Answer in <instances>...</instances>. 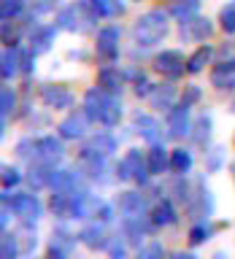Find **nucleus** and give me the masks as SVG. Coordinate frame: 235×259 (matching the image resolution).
Here are the masks:
<instances>
[{
	"mask_svg": "<svg viewBox=\"0 0 235 259\" xmlns=\"http://www.w3.org/2000/svg\"><path fill=\"white\" fill-rule=\"evenodd\" d=\"M168 11L162 8H151V11L141 14L138 19L133 22V30H130V38L138 49H151V46H160L162 40L168 38Z\"/></svg>",
	"mask_w": 235,
	"mask_h": 259,
	"instance_id": "f257e3e1",
	"label": "nucleus"
},
{
	"mask_svg": "<svg viewBox=\"0 0 235 259\" xmlns=\"http://www.w3.org/2000/svg\"><path fill=\"white\" fill-rule=\"evenodd\" d=\"M97 19H100V16L95 14V8L89 0H76V3L60 8L54 24L65 32H92L97 27Z\"/></svg>",
	"mask_w": 235,
	"mask_h": 259,
	"instance_id": "f03ea898",
	"label": "nucleus"
},
{
	"mask_svg": "<svg viewBox=\"0 0 235 259\" xmlns=\"http://www.w3.org/2000/svg\"><path fill=\"white\" fill-rule=\"evenodd\" d=\"M113 176H116L119 181H133V184L141 186V189H146L151 181V170H149V162H146V154L141 149H130L125 157L113 165Z\"/></svg>",
	"mask_w": 235,
	"mask_h": 259,
	"instance_id": "7ed1b4c3",
	"label": "nucleus"
},
{
	"mask_svg": "<svg viewBox=\"0 0 235 259\" xmlns=\"http://www.w3.org/2000/svg\"><path fill=\"white\" fill-rule=\"evenodd\" d=\"M3 205L11 208V213L19 219L22 224H35L44 216V202L38 200L35 192H3Z\"/></svg>",
	"mask_w": 235,
	"mask_h": 259,
	"instance_id": "20e7f679",
	"label": "nucleus"
},
{
	"mask_svg": "<svg viewBox=\"0 0 235 259\" xmlns=\"http://www.w3.org/2000/svg\"><path fill=\"white\" fill-rule=\"evenodd\" d=\"M119 38H122L119 24H105V27L97 30L95 54L103 65H116V60H119Z\"/></svg>",
	"mask_w": 235,
	"mask_h": 259,
	"instance_id": "39448f33",
	"label": "nucleus"
},
{
	"mask_svg": "<svg viewBox=\"0 0 235 259\" xmlns=\"http://www.w3.org/2000/svg\"><path fill=\"white\" fill-rule=\"evenodd\" d=\"M151 70L160 73V76L168 78V81H176V78H181L184 70H186V57L178 52V49H162V52L154 54Z\"/></svg>",
	"mask_w": 235,
	"mask_h": 259,
	"instance_id": "423d86ee",
	"label": "nucleus"
},
{
	"mask_svg": "<svg viewBox=\"0 0 235 259\" xmlns=\"http://www.w3.org/2000/svg\"><path fill=\"white\" fill-rule=\"evenodd\" d=\"M192 124L194 121L189 119V105H184V103H176L173 108L165 113V130H168V138H173V141L189 138Z\"/></svg>",
	"mask_w": 235,
	"mask_h": 259,
	"instance_id": "0eeeda50",
	"label": "nucleus"
},
{
	"mask_svg": "<svg viewBox=\"0 0 235 259\" xmlns=\"http://www.w3.org/2000/svg\"><path fill=\"white\" fill-rule=\"evenodd\" d=\"M211 35H214V22L208 16H192L178 22V38L184 44H206Z\"/></svg>",
	"mask_w": 235,
	"mask_h": 259,
	"instance_id": "6e6552de",
	"label": "nucleus"
},
{
	"mask_svg": "<svg viewBox=\"0 0 235 259\" xmlns=\"http://www.w3.org/2000/svg\"><path fill=\"white\" fill-rule=\"evenodd\" d=\"M186 210L194 222H211V216H214V197H211V189L203 178H198V184H194V197L186 205Z\"/></svg>",
	"mask_w": 235,
	"mask_h": 259,
	"instance_id": "1a4fd4ad",
	"label": "nucleus"
},
{
	"mask_svg": "<svg viewBox=\"0 0 235 259\" xmlns=\"http://www.w3.org/2000/svg\"><path fill=\"white\" fill-rule=\"evenodd\" d=\"M65 157V146H62V138L60 135H41L35 138V159L44 162L49 167H57V162H62ZM32 159V162H35Z\"/></svg>",
	"mask_w": 235,
	"mask_h": 259,
	"instance_id": "9d476101",
	"label": "nucleus"
},
{
	"mask_svg": "<svg viewBox=\"0 0 235 259\" xmlns=\"http://www.w3.org/2000/svg\"><path fill=\"white\" fill-rule=\"evenodd\" d=\"M208 78L216 92H232L235 89V57H222L219 62H214Z\"/></svg>",
	"mask_w": 235,
	"mask_h": 259,
	"instance_id": "9b49d317",
	"label": "nucleus"
},
{
	"mask_svg": "<svg viewBox=\"0 0 235 259\" xmlns=\"http://www.w3.org/2000/svg\"><path fill=\"white\" fill-rule=\"evenodd\" d=\"M89 124H92V121H89V116L84 111H70L68 116L57 124V135H60L62 141H81V138L87 135Z\"/></svg>",
	"mask_w": 235,
	"mask_h": 259,
	"instance_id": "f8f14e48",
	"label": "nucleus"
},
{
	"mask_svg": "<svg viewBox=\"0 0 235 259\" xmlns=\"http://www.w3.org/2000/svg\"><path fill=\"white\" fill-rule=\"evenodd\" d=\"M41 103L52 111H68L73 108V95L65 84H44L41 87Z\"/></svg>",
	"mask_w": 235,
	"mask_h": 259,
	"instance_id": "ddd939ff",
	"label": "nucleus"
},
{
	"mask_svg": "<svg viewBox=\"0 0 235 259\" xmlns=\"http://www.w3.org/2000/svg\"><path fill=\"white\" fill-rule=\"evenodd\" d=\"M79 243V235H70L68 227H57L52 232V240H49V251L46 256H54V259H70L73 248Z\"/></svg>",
	"mask_w": 235,
	"mask_h": 259,
	"instance_id": "4468645a",
	"label": "nucleus"
},
{
	"mask_svg": "<svg viewBox=\"0 0 235 259\" xmlns=\"http://www.w3.org/2000/svg\"><path fill=\"white\" fill-rule=\"evenodd\" d=\"M116 210H119L122 219H130V216H146L151 208L146 205V197H143L141 192L127 189V192H119V197H116Z\"/></svg>",
	"mask_w": 235,
	"mask_h": 259,
	"instance_id": "2eb2a0df",
	"label": "nucleus"
},
{
	"mask_svg": "<svg viewBox=\"0 0 235 259\" xmlns=\"http://www.w3.org/2000/svg\"><path fill=\"white\" fill-rule=\"evenodd\" d=\"M119 149V141L113 138L108 130H97L84 141L81 151H92V154H103V157H113V151Z\"/></svg>",
	"mask_w": 235,
	"mask_h": 259,
	"instance_id": "dca6fc26",
	"label": "nucleus"
},
{
	"mask_svg": "<svg viewBox=\"0 0 235 259\" xmlns=\"http://www.w3.org/2000/svg\"><path fill=\"white\" fill-rule=\"evenodd\" d=\"M108 235H105V224L100 222H92V224H87V227H81V232H79V243L81 246H87L89 251H105L108 248Z\"/></svg>",
	"mask_w": 235,
	"mask_h": 259,
	"instance_id": "f3484780",
	"label": "nucleus"
},
{
	"mask_svg": "<svg viewBox=\"0 0 235 259\" xmlns=\"http://www.w3.org/2000/svg\"><path fill=\"white\" fill-rule=\"evenodd\" d=\"M125 78H127V73L119 70L116 65H103V68L97 70V87H100L103 92H108V95H122Z\"/></svg>",
	"mask_w": 235,
	"mask_h": 259,
	"instance_id": "a211bd4d",
	"label": "nucleus"
},
{
	"mask_svg": "<svg viewBox=\"0 0 235 259\" xmlns=\"http://www.w3.org/2000/svg\"><path fill=\"white\" fill-rule=\"evenodd\" d=\"M133 130H135V133L141 135L149 146L162 143V124H160L154 116H149V113H141V111H138L135 119H133Z\"/></svg>",
	"mask_w": 235,
	"mask_h": 259,
	"instance_id": "6ab92c4d",
	"label": "nucleus"
},
{
	"mask_svg": "<svg viewBox=\"0 0 235 259\" xmlns=\"http://www.w3.org/2000/svg\"><path fill=\"white\" fill-rule=\"evenodd\" d=\"M149 219H151L154 230H160V227H173V224L178 222V210H176V205H173V200H170V197H160V200L151 205Z\"/></svg>",
	"mask_w": 235,
	"mask_h": 259,
	"instance_id": "aec40b11",
	"label": "nucleus"
},
{
	"mask_svg": "<svg viewBox=\"0 0 235 259\" xmlns=\"http://www.w3.org/2000/svg\"><path fill=\"white\" fill-rule=\"evenodd\" d=\"M57 30H60L57 24H38V27H32L30 35H27V46L35 54H46L49 49H52L54 38H57Z\"/></svg>",
	"mask_w": 235,
	"mask_h": 259,
	"instance_id": "412c9836",
	"label": "nucleus"
},
{
	"mask_svg": "<svg viewBox=\"0 0 235 259\" xmlns=\"http://www.w3.org/2000/svg\"><path fill=\"white\" fill-rule=\"evenodd\" d=\"M105 100H108V92H103L100 87H92L84 92V100H81V111L89 116V121L92 124H97L100 121V113L105 108Z\"/></svg>",
	"mask_w": 235,
	"mask_h": 259,
	"instance_id": "4be33fe9",
	"label": "nucleus"
},
{
	"mask_svg": "<svg viewBox=\"0 0 235 259\" xmlns=\"http://www.w3.org/2000/svg\"><path fill=\"white\" fill-rule=\"evenodd\" d=\"M211 127H214V121H211V113L203 111L198 119H194L192 124V143L198 146V149H206L208 151V143H211Z\"/></svg>",
	"mask_w": 235,
	"mask_h": 259,
	"instance_id": "5701e85b",
	"label": "nucleus"
},
{
	"mask_svg": "<svg viewBox=\"0 0 235 259\" xmlns=\"http://www.w3.org/2000/svg\"><path fill=\"white\" fill-rule=\"evenodd\" d=\"M76 192V189H73ZM73 192H65V189H54L52 197H49V210H52L54 219H70V205H73Z\"/></svg>",
	"mask_w": 235,
	"mask_h": 259,
	"instance_id": "b1692460",
	"label": "nucleus"
},
{
	"mask_svg": "<svg viewBox=\"0 0 235 259\" xmlns=\"http://www.w3.org/2000/svg\"><path fill=\"white\" fill-rule=\"evenodd\" d=\"M52 170L54 167H49L44 165V162H30V167H27V184H30V192H41V189H46L49 186V178H52Z\"/></svg>",
	"mask_w": 235,
	"mask_h": 259,
	"instance_id": "393cba45",
	"label": "nucleus"
},
{
	"mask_svg": "<svg viewBox=\"0 0 235 259\" xmlns=\"http://www.w3.org/2000/svg\"><path fill=\"white\" fill-rule=\"evenodd\" d=\"M176 97H178V92H176V87L173 84H157L154 87V92H151V108H157V111H170L176 105Z\"/></svg>",
	"mask_w": 235,
	"mask_h": 259,
	"instance_id": "a878e982",
	"label": "nucleus"
},
{
	"mask_svg": "<svg viewBox=\"0 0 235 259\" xmlns=\"http://www.w3.org/2000/svg\"><path fill=\"white\" fill-rule=\"evenodd\" d=\"M146 162H149L151 176H162L165 170H170V151L162 143H154L149 151H146Z\"/></svg>",
	"mask_w": 235,
	"mask_h": 259,
	"instance_id": "bb28decb",
	"label": "nucleus"
},
{
	"mask_svg": "<svg viewBox=\"0 0 235 259\" xmlns=\"http://www.w3.org/2000/svg\"><path fill=\"white\" fill-rule=\"evenodd\" d=\"M194 165V157L189 149H184V146H178V149L170 151V173L173 176H186Z\"/></svg>",
	"mask_w": 235,
	"mask_h": 259,
	"instance_id": "cd10ccee",
	"label": "nucleus"
},
{
	"mask_svg": "<svg viewBox=\"0 0 235 259\" xmlns=\"http://www.w3.org/2000/svg\"><path fill=\"white\" fill-rule=\"evenodd\" d=\"M200 3H203V0H170L168 14L173 16L176 22L192 19V16H198V11H200Z\"/></svg>",
	"mask_w": 235,
	"mask_h": 259,
	"instance_id": "c85d7f7f",
	"label": "nucleus"
},
{
	"mask_svg": "<svg viewBox=\"0 0 235 259\" xmlns=\"http://www.w3.org/2000/svg\"><path fill=\"white\" fill-rule=\"evenodd\" d=\"M211 54H214V49H211L208 44H200L189 57H186V73H192V76L203 73V68L211 62Z\"/></svg>",
	"mask_w": 235,
	"mask_h": 259,
	"instance_id": "c756f323",
	"label": "nucleus"
},
{
	"mask_svg": "<svg viewBox=\"0 0 235 259\" xmlns=\"http://www.w3.org/2000/svg\"><path fill=\"white\" fill-rule=\"evenodd\" d=\"M3 65H0V76H3V81L8 84L16 73H19V49L16 46H6L3 49V60H0Z\"/></svg>",
	"mask_w": 235,
	"mask_h": 259,
	"instance_id": "7c9ffc66",
	"label": "nucleus"
},
{
	"mask_svg": "<svg viewBox=\"0 0 235 259\" xmlns=\"http://www.w3.org/2000/svg\"><path fill=\"white\" fill-rule=\"evenodd\" d=\"M89 3H92L95 14L100 19H119L125 14V3L122 0H89Z\"/></svg>",
	"mask_w": 235,
	"mask_h": 259,
	"instance_id": "2f4dec72",
	"label": "nucleus"
},
{
	"mask_svg": "<svg viewBox=\"0 0 235 259\" xmlns=\"http://www.w3.org/2000/svg\"><path fill=\"white\" fill-rule=\"evenodd\" d=\"M214 230L216 227L211 224V222H194L192 227H189V246L194 248V246H203L206 240H211V235H214Z\"/></svg>",
	"mask_w": 235,
	"mask_h": 259,
	"instance_id": "473e14b6",
	"label": "nucleus"
},
{
	"mask_svg": "<svg viewBox=\"0 0 235 259\" xmlns=\"http://www.w3.org/2000/svg\"><path fill=\"white\" fill-rule=\"evenodd\" d=\"M127 78H133V92H135V97H151L154 84L146 78L143 70H127Z\"/></svg>",
	"mask_w": 235,
	"mask_h": 259,
	"instance_id": "72a5a7b5",
	"label": "nucleus"
},
{
	"mask_svg": "<svg viewBox=\"0 0 235 259\" xmlns=\"http://www.w3.org/2000/svg\"><path fill=\"white\" fill-rule=\"evenodd\" d=\"M22 254V246H19V238L14 232H3V243H0V259H19Z\"/></svg>",
	"mask_w": 235,
	"mask_h": 259,
	"instance_id": "f704fd0d",
	"label": "nucleus"
},
{
	"mask_svg": "<svg viewBox=\"0 0 235 259\" xmlns=\"http://www.w3.org/2000/svg\"><path fill=\"white\" fill-rule=\"evenodd\" d=\"M14 111H16V95H14V89L6 84L0 89V119L8 121V116H14Z\"/></svg>",
	"mask_w": 235,
	"mask_h": 259,
	"instance_id": "c9c22d12",
	"label": "nucleus"
},
{
	"mask_svg": "<svg viewBox=\"0 0 235 259\" xmlns=\"http://www.w3.org/2000/svg\"><path fill=\"white\" fill-rule=\"evenodd\" d=\"M24 14V0H3L0 3V19L3 22H16Z\"/></svg>",
	"mask_w": 235,
	"mask_h": 259,
	"instance_id": "e433bc0d",
	"label": "nucleus"
},
{
	"mask_svg": "<svg viewBox=\"0 0 235 259\" xmlns=\"http://www.w3.org/2000/svg\"><path fill=\"white\" fill-rule=\"evenodd\" d=\"M135 259H165V246L160 240H151L146 246L135 248Z\"/></svg>",
	"mask_w": 235,
	"mask_h": 259,
	"instance_id": "4c0bfd02",
	"label": "nucleus"
},
{
	"mask_svg": "<svg viewBox=\"0 0 235 259\" xmlns=\"http://www.w3.org/2000/svg\"><path fill=\"white\" fill-rule=\"evenodd\" d=\"M224 165V149L222 146H214V149L206 151V170L208 173H219Z\"/></svg>",
	"mask_w": 235,
	"mask_h": 259,
	"instance_id": "58836bf2",
	"label": "nucleus"
},
{
	"mask_svg": "<svg viewBox=\"0 0 235 259\" xmlns=\"http://www.w3.org/2000/svg\"><path fill=\"white\" fill-rule=\"evenodd\" d=\"M219 24H222V30L227 32V35L235 32V0L222 6V11H219Z\"/></svg>",
	"mask_w": 235,
	"mask_h": 259,
	"instance_id": "ea45409f",
	"label": "nucleus"
},
{
	"mask_svg": "<svg viewBox=\"0 0 235 259\" xmlns=\"http://www.w3.org/2000/svg\"><path fill=\"white\" fill-rule=\"evenodd\" d=\"M127 246H130V243L125 240V235H113V238L108 240V248H105V251H108L111 259H125L127 256Z\"/></svg>",
	"mask_w": 235,
	"mask_h": 259,
	"instance_id": "a19ab883",
	"label": "nucleus"
},
{
	"mask_svg": "<svg viewBox=\"0 0 235 259\" xmlns=\"http://www.w3.org/2000/svg\"><path fill=\"white\" fill-rule=\"evenodd\" d=\"M92 219H95V222H100V224H105V227H108V224L113 222V219H116V208H113L111 202H103V200H100V205L95 208Z\"/></svg>",
	"mask_w": 235,
	"mask_h": 259,
	"instance_id": "79ce46f5",
	"label": "nucleus"
},
{
	"mask_svg": "<svg viewBox=\"0 0 235 259\" xmlns=\"http://www.w3.org/2000/svg\"><path fill=\"white\" fill-rule=\"evenodd\" d=\"M35 70V52L27 46V49H19V73L24 76H30V73Z\"/></svg>",
	"mask_w": 235,
	"mask_h": 259,
	"instance_id": "37998d69",
	"label": "nucleus"
},
{
	"mask_svg": "<svg viewBox=\"0 0 235 259\" xmlns=\"http://www.w3.org/2000/svg\"><path fill=\"white\" fill-rule=\"evenodd\" d=\"M16 157L32 162L35 159V138H22L19 143H16Z\"/></svg>",
	"mask_w": 235,
	"mask_h": 259,
	"instance_id": "c03bdc74",
	"label": "nucleus"
},
{
	"mask_svg": "<svg viewBox=\"0 0 235 259\" xmlns=\"http://www.w3.org/2000/svg\"><path fill=\"white\" fill-rule=\"evenodd\" d=\"M19 184H22V173H19V167L6 165V167H3V189H16Z\"/></svg>",
	"mask_w": 235,
	"mask_h": 259,
	"instance_id": "a18cd8bd",
	"label": "nucleus"
},
{
	"mask_svg": "<svg viewBox=\"0 0 235 259\" xmlns=\"http://www.w3.org/2000/svg\"><path fill=\"white\" fill-rule=\"evenodd\" d=\"M200 100V87L198 84H186L184 89H181V95H178V103H184V105H192Z\"/></svg>",
	"mask_w": 235,
	"mask_h": 259,
	"instance_id": "49530a36",
	"label": "nucleus"
},
{
	"mask_svg": "<svg viewBox=\"0 0 235 259\" xmlns=\"http://www.w3.org/2000/svg\"><path fill=\"white\" fill-rule=\"evenodd\" d=\"M16 38H19L16 22H3V44L6 46H16Z\"/></svg>",
	"mask_w": 235,
	"mask_h": 259,
	"instance_id": "de8ad7c7",
	"label": "nucleus"
},
{
	"mask_svg": "<svg viewBox=\"0 0 235 259\" xmlns=\"http://www.w3.org/2000/svg\"><path fill=\"white\" fill-rule=\"evenodd\" d=\"M170 259H198V256H194L192 251H176V254L170 256Z\"/></svg>",
	"mask_w": 235,
	"mask_h": 259,
	"instance_id": "09e8293b",
	"label": "nucleus"
},
{
	"mask_svg": "<svg viewBox=\"0 0 235 259\" xmlns=\"http://www.w3.org/2000/svg\"><path fill=\"white\" fill-rule=\"evenodd\" d=\"M230 111L235 113V97H232V103H230Z\"/></svg>",
	"mask_w": 235,
	"mask_h": 259,
	"instance_id": "8fccbe9b",
	"label": "nucleus"
},
{
	"mask_svg": "<svg viewBox=\"0 0 235 259\" xmlns=\"http://www.w3.org/2000/svg\"><path fill=\"white\" fill-rule=\"evenodd\" d=\"M230 170H232V178H235V162H232V165H230Z\"/></svg>",
	"mask_w": 235,
	"mask_h": 259,
	"instance_id": "3c124183",
	"label": "nucleus"
},
{
	"mask_svg": "<svg viewBox=\"0 0 235 259\" xmlns=\"http://www.w3.org/2000/svg\"><path fill=\"white\" fill-rule=\"evenodd\" d=\"M46 3H60V0H46Z\"/></svg>",
	"mask_w": 235,
	"mask_h": 259,
	"instance_id": "603ef678",
	"label": "nucleus"
},
{
	"mask_svg": "<svg viewBox=\"0 0 235 259\" xmlns=\"http://www.w3.org/2000/svg\"><path fill=\"white\" fill-rule=\"evenodd\" d=\"M44 259H54V256H44Z\"/></svg>",
	"mask_w": 235,
	"mask_h": 259,
	"instance_id": "864d4df0",
	"label": "nucleus"
},
{
	"mask_svg": "<svg viewBox=\"0 0 235 259\" xmlns=\"http://www.w3.org/2000/svg\"><path fill=\"white\" fill-rule=\"evenodd\" d=\"M135 3H141V0H135Z\"/></svg>",
	"mask_w": 235,
	"mask_h": 259,
	"instance_id": "5fc2aeb1",
	"label": "nucleus"
}]
</instances>
